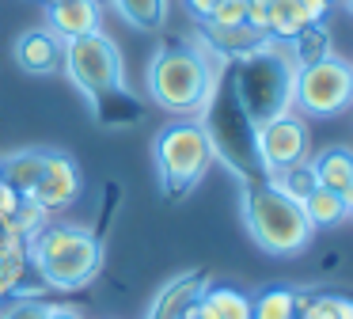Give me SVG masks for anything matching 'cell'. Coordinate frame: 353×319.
<instances>
[{"label": "cell", "mask_w": 353, "mask_h": 319, "mask_svg": "<svg viewBox=\"0 0 353 319\" xmlns=\"http://www.w3.org/2000/svg\"><path fill=\"white\" fill-rule=\"evenodd\" d=\"M205 285H209V281L201 278V273H183V278L171 281V285L156 296L152 311H148L145 319H179V316H183V308H190V304L201 296V289H205Z\"/></svg>", "instance_id": "2e32d148"}, {"label": "cell", "mask_w": 353, "mask_h": 319, "mask_svg": "<svg viewBox=\"0 0 353 319\" xmlns=\"http://www.w3.org/2000/svg\"><path fill=\"white\" fill-rule=\"evenodd\" d=\"M12 57L31 76H54L61 72V61H65V38H57L50 27H31L16 38Z\"/></svg>", "instance_id": "8fae6325"}, {"label": "cell", "mask_w": 353, "mask_h": 319, "mask_svg": "<svg viewBox=\"0 0 353 319\" xmlns=\"http://www.w3.org/2000/svg\"><path fill=\"white\" fill-rule=\"evenodd\" d=\"M198 308L205 319H251V296L232 285H205Z\"/></svg>", "instance_id": "e0dca14e"}, {"label": "cell", "mask_w": 353, "mask_h": 319, "mask_svg": "<svg viewBox=\"0 0 353 319\" xmlns=\"http://www.w3.org/2000/svg\"><path fill=\"white\" fill-rule=\"evenodd\" d=\"M300 209H304L307 224H312L315 232L350 220V205L342 202V194H334V190H327V186H312V194L300 202Z\"/></svg>", "instance_id": "ac0fdd59"}, {"label": "cell", "mask_w": 353, "mask_h": 319, "mask_svg": "<svg viewBox=\"0 0 353 319\" xmlns=\"http://www.w3.org/2000/svg\"><path fill=\"white\" fill-rule=\"evenodd\" d=\"M296 319H338V316H334V293H315V296H300Z\"/></svg>", "instance_id": "d4e9b609"}, {"label": "cell", "mask_w": 353, "mask_h": 319, "mask_svg": "<svg viewBox=\"0 0 353 319\" xmlns=\"http://www.w3.org/2000/svg\"><path fill=\"white\" fill-rule=\"evenodd\" d=\"M183 4H186V12H190L198 23H205V19H209V12L216 8V0H183Z\"/></svg>", "instance_id": "f546056e"}, {"label": "cell", "mask_w": 353, "mask_h": 319, "mask_svg": "<svg viewBox=\"0 0 353 319\" xmlns=\"http://www.w3.org/2000/svg\"><path fill=\"white\" fill-rule=\"evenodd\" d=\"M228 65L216 72V84H213V91H209L205 106L198 110V122L209 137L213 160H221L243 186H262V182H266V171H262L259 152H254V126L236 99Z\"/></svg>", "instance_id": "3957f363"}, {"label": "cell", "mask_w": 353, "mask_h": 319, "mask_svg": "<svg viewBox=\"0 0 353 319\" xmlns=\"http://www.w3.org/2000/svg\"><path fill=\"white\" fill-rule=\"evenodd\" d=\"M179 319H205V316H201V308H198V300H194V304H190V308H183V316H179Z\"/></svg>", "instance_id": "d6a6232c"}, {"label": "cell", "mask_w": 353, "mask_h": 319, "mask_svg": "<svg viewBox=\"0 0 353 319\" xmlns=\"http://www.w3.org/2000/svg\"><path fill=\"white\" fill-rule=\"evenodd\" d=\"M80 190H84V175H80L77 156H69L61 148H46V167H42L34 190L27 194V202L54 213V209H69L80 197Z\"/></svg>", "instance_id": "30bf717a"}, {"label": "cell", "mask_w": 353, "mask_h": 319, "mask_svg": "<svg viewBox=\"0 0 353 319\" xmlns=\"http://www.w3.org/2000/svg\"><path fill=\"white\" fill-rule=\"evenodd\" d=\"M0 300H4V293H0Z\"/></svg>", "instance_id": "8d00e7d4"}, {"label": "cell", "mask_w": 353, "mask_h": 319, "mask_svg": "<svg viewBox=\"0 0 353 319\" xmlns=\"http://www.w3.org/2000/svg\"><path fill=\"white\" fill-rule=\"evenodd\" d=\"M334 316H338V319H353V296L334 293Z\"/></svg>", "instance_id": "1f68e13d"}, {"label": "cell", "mask_w": 353, "mask_h": 319, "mask_svg": "<svg viewBox=\"0 0 353 319\" xmlns=\"http://www.w3.org/2000/svg\"><path fill=\"white\" fill-rule=\"evenodd\" d=\"M296 308H300V293H292L285 285H270L251 300V319H296Z\"/></svg>", "instance_id": "ffe728a7"}, {"label": "cell", "mask_w": 353, "mask_h": 319, "mask_svg": "<svg viewBox=\"0 0 353 319\" xmlns=\"http://www.w3.org/2000/svg\"><path fill=\"white\" fill-rule=\"evenodd\" d=\"M266 19H270V0H247V27L266 30Z\"/></svg>", "instance_id": "4316f807"}, {"label": "cell", "mask_w": 353, "mask_h": 319, "mask_svg": "<svg viewBox=\"0 0 353 319\" xmlns=\"http://www.w3.org/2000/svg\"><path fill=\"white\" fill-rule=\"evenodd\" d=\"M304 27H307V19H304L296 0H270L266 35L274 38V42H289V38H296Z\"/></svg>", "instance_id": "7402d4cb"}, {"label": "cell", "mask_w": 353, "mask_h": 319, "mask_svg": "<svg viewBox=\"0 0 353 319\" xmlns=\"http://www.w3.org/2000/svg\"><path fill=\"white\" fill-rule=\"evenodd\" d=\"M228 65L216 57L205 42H175L152 53L145 72V91L160 110L183 114V118H198L205 106L209 91L216 84V72Z\"/></svg>", "instance_id": "7a4b0ae2"}, {"label": "cell", "mask_w": 353, "mask_h": 319, "mask_svg": "<svg viewBox=\"0 0 353 319\" xmlns=\"http://www.w3.org/2000/svg\"><path fill=\"white\" fill-rule=\"evenodd\" d=\"M61 72L77 84V91L88 99L92 114L103 126H125L130 118L141 114L133 91L125 88L122 50H118V42L110 35H103V30L65 42Z\"/></svg>", "instance_id": "6da1fadb"}, {"label": "cell", "mask_w": 353, "mask_h": 319, "mask_svg": "<svg viewBox=\"0 0 353 319\" xmlns=\"http://www.w3.org/2000/svg\"><path fill=\"white\" fill-rule=\"evenodd\" d=\"M243 224L251 232L254 247H262L274 258H296L315 240V228L307 224L300 202L285 197L270 182L243 186Z\"/></svg>", "instance_id": "8992f818"}, {"label": "cell", "mask_w": 353, "mask_h": 319, "mask_svg": "<svg viewBox=\"0 0 353 319\" xmlns=\"http://www.w3.org/2000/svg\"><path fill=\"white\" fill-rule=\"evenodd\" d=\"M46 300H34V296H27V300H16L8 311H0V319H46Z\"/></svg>", "instance_id": "484cf974"}, {"label": "cell", "mask_w": 353, "mask_h": 319, "mask_svg": "<svg viewBox=\"0 0 353 319\" xmlns=\"http://www.w3.org/2000/svg\"><path fill=\"white\" fill-rule=\"evenodd\" d=\"M254 152H259V164H262V171H266V179L277 175L281 167L307 160V126H304V118L292 110V114H281V118L259 126L254 129Z\"/></svg>", "instance_id": "9c48e42d"}, {"label": "cell", "mask_w": 353, "mask_h": 319, "mask_svg": "<svg viewBox=\"0 0 353 319\" xmlns=\"http://www.w3.org/2000/svg\"><path fill=\"white\" fill-rule=\"evenodd\" d=\"M201 42H205L216 57L239 61V57H247V53L262 50L266 42H274V38H270L266 30L247 27V23H239V27H209V23H201Z\"/></svg>", "instance_id": "4fadbf2b"}, {"label": "cell", "mask_w": 353, "mask_h": 319, "mask_svg": "<svg viewBox=\"0 0 353 319\" xmlns=\"http://www.w3.org/2000/svg\"><path fill=\"white\" fill-rule=\"evenodd\" d=\"M342 4H345V12H350V15H353V0H342Z\"/></svg>", "instance_id": "836d02e7"}, {"label": "cell", "mask_w": 353, "mask_h": 319, "mask_svg": "<svg viewBox=\"0 0 353 319\" xmlns=\"http://www.w3.org/2000/svg\"><path fill=\"white\" fill-rule=\"evenodd\" d=\"M232 88H236L239 106L247 110L251 126L292 114V91H296V65H292L285 42H266L262 50L232 61Z\"/></svg>", "instance_id": "5b68a950"}, {"label": "cell", "mask_w": 353, "mask_h": 319, "mask_svg": "<svg viewBox=\"0 0 353 319\" xmlns=\"http://www.w3.org/2000/svg\"><path fill=\"white\" fill-rule=\"evenodd\" d=\"M42 167H46V148H19L0 160V179L27 197L34 190V182H39Z\"/></svg>", "instance_id": "9a60e30c"}, {"label": "cell", "mask_w": 353, "mask_h": 319, "mask_svg": "<svg viewBox=\"0 0 353 319\" xmlns=\"http://www.w3.org/2000/svg\"><path fill=\"white\" fill-rule=\"evenodd\" d=\"M46 4H57V0H46Z\"/></svg>", "instance_id": "d590c367"}, {"label": "cell", "mask_w": 353, "mask_h": 319, "mask_svg": "<svg viewBox=\"0 0 353 319\" xmlns=\"http://www.w3.org/2000/svg\"><path fill=\"white\" fill-rule=\"evenodd\" d=\"M209 27H239L247 23V0H216V8L209 12Z\"/></svg>", "instance_id": "cb8c5ba5"}, {"label": "cell", "mask_w": 353, "mask_h": 319, "mask_svg": "<svg viewBox=\"0 0 353 319\" xmlns=\"http://www.w3.org/2000/svg\"><path fill=\"white\" fill-rule=\"evenodd\" d=\"M168 4L171 0H114L118 15L133 30H160L168 23Z\"/></svg>", "instance_id": "44dd1931"}, {"label": "cell", "mask_w": 353, "mask_h": 319, "mask_svg": "<svg viewBox=\"0 0 353 319\" xmlns=\"http://www.w3.org/2000/svg\"><path fill=\"white\" fill-rule=\"evenodd\" d=\"M350 106H353V61L327 53L315 65L296 68L292 110H300V118H338Z\"/></svg>", "instance_id": "ba28073f"}, {"label": "cell", "mask_w": 353, "mask_h": 319, "mask_svg": "<svg viewBox=\"0 0 353 319\" xmlns=\"http://www.w3.org/2000/svg\"><path fill=\"white\" fill-rule=\"evenodd\" d=\"M46 27L57 38H65V42L95 35L103 27L99 0H57V4H46Z\"/></svg>", "instance_id": "7c38bea8"}, {"label": "cell", "mask_w": 353, "mask_h": 319, "mask_svg": "<svg viewBox=\"0 0 353 319\" xmlns=\"http://www.w3.org/2000/svg\"><path fill=\"white\" fill-rule=\"evenodd\" d=\"M19 202H23V194H19V190H12L8 182L0 179V220H8L12 213L19 209Z\"/></svg>", "instance_id": "83f0119b"}, {"label": "cell", "mask_w": 353, "mask_h": 319, "mask_svg": "<svg viewBox=\"0 0 353 319\" xmlns=\"http://www.w3.org/2000/svg\"><path fill=\"white\" fill-rule=\"evenodd\" d=\"M296 4H300V12H304L307 27H312V23H323L330 15V0H296Z\"/></svg>", "instance_id": "f1b7e54d"}, {"label": "cell", "mask_w": 353, "mask_h": 319, "mask_svg": "<svg viewBox=\"0 0 353 319\" xmlns=\"http://www.w3.org/2000/svg\"><path fill=\"white\" fill-rule=\"evenodd\" d=\"M152 152H156L160 186L168 197H183L190 186H198L205 179L209 164H213V148H209V137L198 118H183L175 126L160 129Z\"/></svg>", "instance_id": "52a82bcc"}, {"label": "cell", "mask_w": 353, "mask_h": 319, "mask_svg": "<svg viewBox=\"0 0 353 319\" xmlns=\"http://www.w3.org/2000/svg\"><path fill=\"white\" fill-rule=\"evenodd\" d=\"M315 186H327L334 194H342L345 205H353V148L345 144H330L319 156H312Z\"/></svg>", "instance_id": "5bb4252c"}, {"label": "cell", "mask_w": 353, "mask_h": 319, "mask_svg": "<svg viewBox=\"0 0 353 319\" xmlns=\"http://www.w3.org/2000/svg\"><path fill=\"white\" fill-rule=\"evenodd\" d=\"M46 319H84V316H80V308H69V304H50Z\"/></svg>", "instance_id": "4dcf8cb0"}, {"label": "cell", "mask_w": 353, "mask_h": 319, "mask_svg": "<svg viewBox=\"0 0 353 319\" xmlns=\"http://www.w3.org/2000/svg\"><path fill=\"white\" fill-rule=\"evenodd\" d=\"M27 262L57 293L88 289L103 270V243L80 224H42L27 235Z\"/></svg>", "instance_id": "277c9868"}, {"label": "cell", "mask_w": 353, "mask_h": 319, "mask_svg": "<svg viewBox=\"0 0 353 319\" xmlns=\"http://www.w3.org/2000/svg\"><path fill=\"white\" fill-rule=\"evenodd\" d=\"M350 220H353V205H350Z\"/></svg>", "instance_id": "e575fe53"}, {"label": "cell", "mask_w": 353, "mask_h": 319, "mask_svg": "<svg viewBox=\"0 0 353 319\" xmlns=\"http://www.w3.org/2000/svg\"><path fill=\"white\" fill-rule=\"evenodd\" d=\"M270 186L274 190H281L285 197H292V202H304L307 194H312V186H315V171H312V160H300V164H289V167H281L277 175H270Z\"/></svg>", "instance_id": "603a6c76"}, {"label": "cell", "mask_w": 353, "mask_h": 319, "mask_svg": "<svg viewBox=\"0 0 353 319\" xmlns=\"http://www.w3.org/2000/svg\"><path fill=\"white\" fill-rule=\"evenodd\" d=\"M285 50H289L292 65L304 68V65L323 61L327 53H334V46H330V30L323 27V23H312V27H304L296 38H289V42H285Z\"/></svg>", "instance_id": "d6986e66"}]
</instances>
